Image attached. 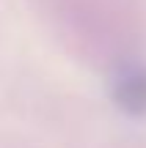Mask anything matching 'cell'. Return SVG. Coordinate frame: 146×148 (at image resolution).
<instances>
[{"label": "cell", "instance_id": "obj_1", "mask_svg": "<svg viewBox=\"0 0 146 148\" xmlns=\"http://www.w3.org/2000/svg\"><path fill=\"white\" fill-rule=\"evenodd\" d=\"M113 101L127 115H146V66H132L113 79Z\"/></svg>", "mask_w": 146, "mask_h": 148}]
</instances>
